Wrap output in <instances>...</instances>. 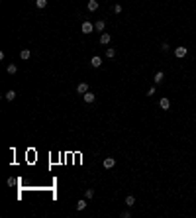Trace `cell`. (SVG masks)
I'll return each mask as SVG.
<instances>
[{
	"mask_svg": "<svg viewBox=\"0 0 196 218\" xmlns=\"http://www.w3.org/2000/svg\"><path fill=\"white\" fill-rule=\"evenodd\" d=\"M80 32H82V33H92V32H94V24H90V22H82Z\"/></svg>",
	"mask_w": 196,
	"mask_h": 218,
	"instance_id": "6da1fadb",
	"label": "cell"
},
{
	"mask_svg": "<svg viewBox=\"0 0 196 218\" xmlns=\"http://www.w3.org/2000/svg\"><path fill=\"white\" fill-rule=\"evenodd\" d=\"M86 8H88V12H96L98 8H100V4H98V0H88Z\"/></svg>",
	"mask_w": 196,
	"mask_h": 218,
	"instance_id": "277c9868",
	"label": "cell"
},
{
	"mask_svg": "<svg viewBox=\"0 0 196 218\" xmlns=\"http://www.w3.org/2000/svg\"><path fill=\"white\" fill-rule=\"evenodd\" d=\"M30 57H32V51H30V49H22V51H20V59L27 61Z\"/></svg>",
	"mask_w": 196,
	"mask_h": 218,
	"instance_id": "7c38bea8",
	"label": "cell"
},
{
	"mask_svg": "<svg viewBox=\"0 0 196 218\" xmlns=\"http://www.w3.org/2000/svg\"><path fill=\"white\" fill-rule=\"evenodd\" d=\"M163 79H165V73H163V71H157L155 77H153V83H155V85H159V83H163Z\"/></svg>",
	"mask_w": 196,
	"mask_h": 218,
	"instance_id": "30bf717a",
	"label": "cell"
},
{
	"mask_svg": "<svg viewBox=\"0 0 196 218\" xmlns=\"http://www.w3.org/2000/svg\"><path fill=\"white\" fill-rule=\"evenodd\" d=\"M124 202H125V206H133V205H135V197H131V195H130V197H125Z\"/></svg>",
	"mask_w": 196,
	"mask_h": 218,
	"instance_id": "2e32d148",
	"label": "cell"
},
{
	"mask_svg": "<svg viewBox=\"0 0 196 218\" xmlns=\"http://www.w3.org/2000/svg\"><path fill=\"white\" fill-rule=\"evenodd\" d=\"M130 216H131V214H130L128 210H124V212H122V218H130Z\"/></svg>",
	"mask_w": 196,
	"mask_h": 218,
	"instance_id": "603a6c76",
	"label": "cell"
},
{
	"mask_svg": "<svg viewBox=\"0 0 196 218\" xmlns=\"http://www.w3.org/2000/svg\"><path fill=\"white\" fill-rule=\"evenodd\" d=\"M102 65V57H98V55H94L90 59V67H94V69H98V67Z\"/></svg>",
	"mask_w": 196,
	"mask_h": 218,
	"instance_id": "9c48e42d",
	"label": "cell"
},
{
	"mask_svg": "<svg viewBox=\"0 0 196 218\" xmlns=\"http://www.w3.org/2000/svg\"><path fill=\"white\" fill-rule=\"evenodd\" d=\"M186 53H188V49H186V47H176V49H175V57L183 59V57H186Z\"/></svg>",
	"mask_w": 196,
	"mask_h": 218,
	"instance_id": "3957f363",
	"label": "cell"
},
{
	"mask_svg": "<svg viewBox=\"0 0 196 218\" xmlns=\"http://www.w3.org/2000/svg\"><path fill=\"white\" fill-rule=\"evenodd\" d=\"M110 40H112L110 33H106V32L100 33V43H102V45H108V43H110Z\"/></svg>",
	"mask_w": 196,
	"mask_h": 218,
	"instance_id": "52a82bcc",
	"label": "cell"
},
{
	"mask_svg": "<svg viewBox=\"0 0 196 218\" xmlns=\"http://www.w3.org/2000/svg\"><path fill=\"white\" fill-rule=\"evenodd\" d=\"M88 91H90V88H88L86 83H78V85H77V94H86Z\"/></svg>",
	"mask_w": 196,
	"mask_h": 218,
	"instance_id": "7a4b0ae2",
	"label": "cell"
},
{
	"mask_svg": "<svg viewBox=\"0 0 196 218\" xmlns=\"http://www.w3.org/2000/svg\"><path fill=\"white\" fill-rule=\"evenodd\" d=\"M104 28H106V22L104 20L94 22V30H96V32H104Z\"/></svg>",
	"mask_w": 196,
	"mask_h": 218,
	"instance_id": "8fae6325",
	"label": "cell"
},
{
	"mask_svg": "<svg viewBox=\"0 0 196 218\" xmlns=\"http://www.w3.org/2000/svg\"><path fill=\"white\" fill-rule=\"evenodd\" d=\"M35 6H37V8H45L47 6V0H35Z\"/></svg>",
	"mask_w": 196,
	"mask_h": 218,
	"instance_id": "d6986e66",
	"label": "cell"
},
{
	"mask_svg": "<svg viewBox=\"0 0 196 218\" xmlns=\"http://www.w3.org/2000/svg\"><path fill=\"white\" fill-rule=\"evenodd\" d=\"M92 197H94V189H86V191H85V198H86V200H90Z\"/></svg>",
	"mask_w": 196,
	"mask_h": 218,
	"instance_id": "ac0fdd59",
	"label": "cell"
},
{
	"mask_svg": "<svg viewBox=\"0 0 196 218\" xmlns=\"http://www.w3.org/2000/svg\"><path fill=\"white\" fill-rule=\"evenodd\" d=\"M159 106H161L163 110H169V108H171V100L167 98V96H163V98L159 100Z\"/></svg>",
	"mask_w": 196,
	"mask_h": 218,
	"instance_id": "ba28073f",
	"label": "cell"
},
{
	"mask_svg": "<svg viewBox=\"0 0 196 218\" xmlns=\"http://www.w3.org/2000/svg\"><path fill=\"white\" fill-rule=\"evenodd\" d=\"M6 71H8V73H10V75H16V73H18V67L14 65V63H10V65H8V67H6Z\"/></svg>",
	"mask_w": 196,
	"mask_h": 218,
	"instance_id": "e0dca14e",
	"label": "cell"
},
{
	"mask_svg": "<svg viewBox=\"0 0 196 218\" xmlns=\"http://www.w3.org/2000/svg\"><path fill=\"white\" fill-rule=\"evenodd\" d=\"M106 57H108V59H114V57H116V49H114V47H108V49H106Z\"/></svg>",
	"mask_w": 196,
	"mask_h": 218,
	"instance_id": "9a60e30c",
	"label": "cell"
},
{
	"mask_svg": "<svg viewBox=\"0 0 196 218\" xmlns=\"http://www.w3.org/2000/svg\"><path fill=\"white\" fill-rule=\"evenodd\" d=\"M102 165H104V169H112V167L116 165V159H114V157H106L104 161H102Z\"/></svg>",
	"mask_w": 196,
	"mask_h": 218,
	"instance_id": "8992f818",
	"label": "cell"
},
{
	"mask_svg": "<svg viewBox=\"0 0 196 218\" xmlns=\"http://www.w3.org/2000/svg\"><path fill=\"white\" fill-rule=\"evenodd\" d=\"M161 51H169V43H167V41H165L163 45H161Z\"/></svg>",
	"mask_w": 196,
	"mask_h": 218,
	"instance_id": "44dd1931",
	"label": "cell"
},
{
	"mask_svg": "<svg viewBox=\"0 0 196 218\" xmlns=\"http://www.w3.org/2000/svg\"><path fill=\"white\" fill-rule=\"evenodd\" d=\"M85 208H86V198L77 200V210H85Z\"/></svg>",
	"mask_w": 196,
	"mask_h": 218,
	"instance_id": "4fadbf2b",
	"label": "cell"
},
{
	"mask_svg": "<svg viewBox=\"0 0 196 218\" xmlns=\"http://www.w3.org/2000/svg\"><path fill=\"white\" fill-rule=\"evenodd\" d=\"M82 98H85V102H86V104H92V102L96 100V94H94V93H90V91H88V93H86V94H82Z\"/></svg>",
	"mask_w": 196,
	"mask_h": 218,
	"instance_id": "5b68a950",
	"label": "cell"
},
{
	"mask_svg": "<svg viewBox=\"0 0 196 218\" xmlns=\"http://www.w3.org/2000/svg\"><path fill=\"white\" fill-rule=\"evenodd\" d=\"M114 12L120 14V12H122V6H120V4H116V6H114Z\"/></svg>",
	"mask_w": 196,
	"mask_h": 218,
	"instance_id": "7402d4cb",
	"label": "cell"
},
{
	"mask_svg": "<svg viewBox=\"0 0 196 218\" xmlns=\"http://www.w3.org/2000/svg\"><path fill=\"white\" fill-rule=\"evenodd\" d=\"M155 93H157V88H155V86H151L149 91H147V96H153V94H155Z\"/></svg>",
	"mask_w": 196,
	"mask_h": 218,
	"instance_id": "ffe728a7",
	"label": "cell"
},
{
	"mask_svg": "<svg viewBox=\"0 0 196 218\" xmlns=\"http://www.w3.org/2000/svg\"><path fill=\"white\" fill-rule=\"evenodd\" d=\"M16 96H18V94H16V91H8V93L4 94V98H6V100H10V102H12V100L16 98Z\"/></svg>",
	"mask_w": 196,
	"mask_h": 218,
	"instance_id": "5bb4252c",
	"label": "cell"
}]
</instances>
